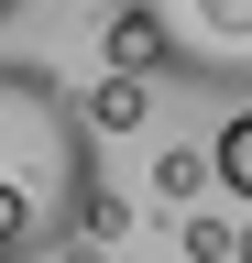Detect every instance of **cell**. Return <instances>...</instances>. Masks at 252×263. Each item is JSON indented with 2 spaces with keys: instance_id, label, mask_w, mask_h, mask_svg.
Returning a JSON list of instances; mask_svg holds the SVG:
<instances>
[{
  "instance_id": "1",
  "label": "cell",
  "mask_w": 252,
  "mask_h": 263,
  "mask_svg": "<svg viewBox=\"0 0 252 263\" xmlns=\"http://www.w3.org/2000/svg\"><path fill=\"white\" fill-rule=\"evenodd\" d=\"M88 99H66V77L33 55H0V263H55L66 241H88Z\"/></svg>"
},
{
  "instance_id": "2",
  "label": "cell",
  "mask_w": 252,
  "mask_h": 263,
  "mask_svg": "<svg viewBox=\"0 0 252 263\" xmlns=\"http://www.w3.org/2000/svg\"><path fill=\"white\" fill-rule=\"evenodd\" d=\"M121 11L153 22L165 77H186V88L252 110V0H121Z\"/></svg>"
},
{
  "instance_id": "3",
  "label": "cell",
  "mask_w": 252,
  "mask_h": 263,
  "mask_svg": "<svg viewBox=\"0 0 252 263\" xmlns=\"http://www.w3.org/2000/svg\"><path fill=\"white\" fill-rule=\"evenodd\" d=\"M208 164H219V186H230L241 209H252V110H230V121L208 132Z\"/></svg>"
},
{
  "instance_id": "4",
  "label": "cell",
  "mask_w": 252,
  "mask_h": 263,
  "mask_svg": "<svg viewBox=\"0 0 252 263\" xmlns=\"http://www.w3.org/2000/svg\"><path fill=\"white\" fill-rule=\"evenodd\" d=\"M208 176H219V164H208L198 143H165V154H153V197H165V209H186V197H198Z\"/></svg>"
},
{
  "instance_id": "5",
  "label": "cell",
  "mask_w": 252,
  "mask_h": 263,
  "mask_svg": "<svg viewBox=\"0 0 252 263\" xmlns=\"http://www.w3.org/2000/svg\"><path fill=\"white\" fill-rule=\"evenodd\" d=\"M143 88L153 77H99L88 88V132H143Z\"/></svg>"
},
{
  "instance_id": "6",
  "label": "cell",
  "mask_w": 252,
  "mask_h": 263,
  "mask_svg": "<svg viewBox=\"0 0 252 263\" xmlns=\"http://www.w3.org/2000/svg\"><path fill=\"white\" fill-rule=\"evenodd\" d=\"M186 263H241V230L219 209H198V219H186Z\"/></svg>"
},
{
  "instance_id": "7",
  "label": "cell",
  "mask_w": 252,
  "mask_h": 263,
  "mask_svg": "<svg viewBox=\"0 0 252 263\" xmlns=\"http://www.w3.org/2000/svg\"><path fill=\"white\" fill-rule=\"evenodd\" d=\"M55 263H99V241H66V252H55Z\"/></svg>"
},
{
  "instance_id": "8",
  "label": "cell",
  "mask_w": 252,
  "mask_h": 263,
  "mask_svg": "<svg viewBox=\"0 0 252 263\" xmlns=\"http://www.w3.org/2000/svg\"><path fill=\"white\" fill-rule=\"evenodd\" d=\"M0 22H11V0H0Z\"/></svg>"
}]
</instances>
